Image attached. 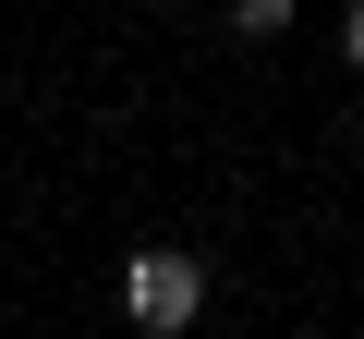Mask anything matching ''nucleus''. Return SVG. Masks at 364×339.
I'll list each match as a JSON object with an SVG mask.
<instances>
[{
    "instance_id": "obj_1",
    "label": "nucleus",
    "mask_w": 364,
    "mask_h": 339,
    "mask_svg": "<svg viewBox=\"0 0 364 339\" xmlns=\"http://www.w3.org/2000/svg\"><path fill=\"white\" fill-rule=\"evenodd\" d=\"M195 303H207V267L182 255V243H146V255H134V279H122V315H134L146 339L195 327Z\"/></svg>"
},
{
    "instance_id": "obj_2",
    "label": "nucleus",
    "mask_w": 364,
    "mask_h": 339,
    "mask_svg": "<svg viewBox=\"0 0 364 339\" xmlns=\"http://www.w3.org/2000/svg\"><path fill=\"white\" fill-rule=\"evenodd\" d=\"M291 25V0H243V37H279Z\"/></svg>"
},
{
    "instance_id": "obj_3",
    "label": "nucleus",
    "mask_w": 364,
    "mask_h": 339,
    "mask_svg": "<svg viewBox=\"0 0 364 339\" xmlns=\"http://www.w3.org/2000/svg\"><path fill=\"white\" fill-rule=\"evenodd\" d=\"M340 49H352V61H364V0H352V25H340Z\"/></svg>"
},
{
    "instance_id": "obj_4",
    "label": "nucleus",
    "mask_w": 364,
    "mask_h": 339,
    "mask_svg": "<svg viewBox=\"0 0 364 339\" xmlns=\"http://www.w3.org/2000/svg\"><path fill=\"white\" fill-rule=\"evenodd\" d=\"M352 145H364V133H352Z\"/></svg>"
}]
</instances>
